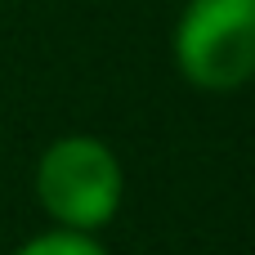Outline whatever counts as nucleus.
<instances>
[{"instance_id": "1", "label": "nucleus", "mask_w": 255, "mask_h": 255, "mask_svg": "<svg viewBox=\"0 0 255 255\" xmlns=\"http://www.w3.org/2000/svg\"><path fill=\"white\" fill-rule=\"evenodd\" d=\"M121 188H126L121 161L103 139L67 134L40 152L36 197L54 215L58 229H72V233L103 229L121 206Z\"/></svg>"}, {"instance_id": "2", "label": "nucleus", "mask_w": 255, "mask_h": 255, "mask_svg": "<svg viewBox=\"0 0 255 255\" xmlns=\"http://www.w3.org/2000/svg\"><path fill=\"white\" fill-rule=\"evenodd\" d=\"M175 67L197 90H238L255 76V0H188L175 22Z\"/></svg>"}, {"instance_id": "3", "label": "nucleus", "mask_w": 255, "mask_h": 255, "mask_svg": "<svg viewBox=\"0 0 255 255\" xmlns=\"http://www.w3.org/2000/svg\"><path fill=\"white\" fill-rule=\"evenodd\" d=\"M13 255H108L90 233H72V229H49L31 242H22Z\"/></svg>"}]
</instances>
